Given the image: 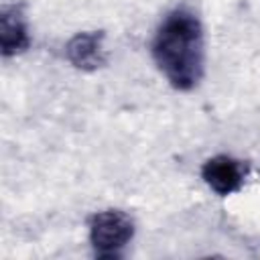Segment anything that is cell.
<instances>
[{"instance_id":"3","label":"cell","mask_w":260,"mask_h":260,"mask_svg":"<svg viewBox=\"0 0 260 260\" xmlns=\"http://www.w3.org/2000/svg\"><path fill=\"white\" fill-rule=\"evenodd\" d=\"M201 177L207 183V187L217 195H232L244 185L246 167L238 158H232L228 154H217L205 160L201 169Z\"/></svg>"},{"instance_id":"4","label":"cell","mask_w":260,"mask_h":260,"mask_svg":"<svg viewBox=\"0 0 260 260\" xmlns=\"http://www.w3.org/2000/svg\"><path fill=\"white\" fill-rule=\"evenodd\" d=\"M67 61L81 69V71H95L102 65H106V45H104V32L100 30H85L77 32L65 47Z\"/></svg>"},{"instance_id":"5","label":"cell","mask_w":260,"mask_h":260,"mask_svg":"<svg viewBox=\"0 0 260 260\" xmlns=\"http://www.w3.org/2000/svg\"><path fill=\"white\" fill-rule=\"evenodd\" d=\"M30 45V35L26 28V22L22 14L16 10V6L2 8L0 12V51L4 57L18 55L26 51Z\"/></svg>"},{"instance_id":"1","label":"cell","mask_w":260,"mask_h":260,"mask_svg":"<svg viewBox=\"0 0 260 260\" xmlns=\"http://www.w3.org/2000/svg\"><path fill=\"white\" fill-rule=\"evenodd\" d=\"M152 57L175 89H193L203 73V28L197 14L189 8L171 10L152 39Z\"/></svg>"},{"instance_id":"2","label":"cell","mask_w":260,"mask_h":260,"mask_svg":"<svg viewBox=\"0 0 260 260\" xmlns=\"http://www.w3.org/2000/svg\"><path fill=\"white\" fill-rule=\"evenodd\" d=\"M134 221L118 209L100 211L89 219V242L98 256L116 258L120 250L132 240Z\"/></svg>"}]
</instances>
